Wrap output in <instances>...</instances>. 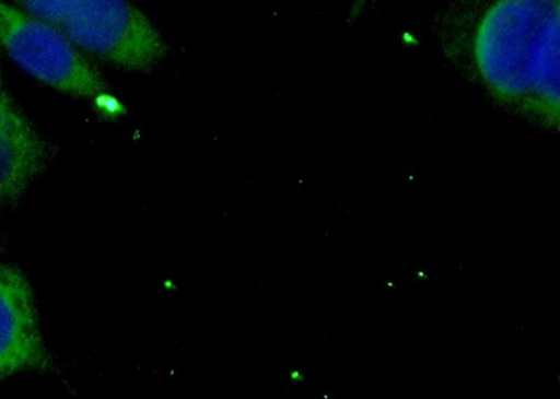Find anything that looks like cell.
Wrapping results in <instances>:
<instances>
[{
  "mask_svg": "<svg viewBox=\"0 0 560 399\" xmlns=\"http://www.w3.org/2000/svg\"><path fill=\"white\" fill-rule=\"evenodd\" d=\"M26 12L103 61L127 71H149L167 52L166 43L147 14L113 0H37L22 2Z\"/></svg>",
  "mask_w": 560,
  "mask_h": 399,
  "instance_id": "2",
  "label": "cell"
},
{
  "mask_svg": "<svg viewBox=\"0 0 560 399\" xmlns=\"http://www.w3.org/2000/svg\"><path fill=\"white\" fill-rule=\"evenodd\" d=\"M0 45L13 61L59 92L102 103L112 99L96 69L57 27L0 2Z\"/></svg>",
  "mask_w": 560,
  "mask_h": 399,
  "instance_id": "3",
  "label": "cell"
},
{
  "mask_svg": "<svg viewBox=\"0 0 560 399\" xmlns=\"http://www.w3.org/2000/svg\"><path fill=\"white\" fill-rule=\"evenodd\" d=\"M49 364L32 284L19 268L0 263V380Z\"/></svg>",
  "mask_w": 560,
  "mask_h": 399,
  "instance_id": "4",
  "label": "cell"
},
{
  "mask_svg": "<svg viewBox=\"0 0 560 399\" xmlns=\"http://www.w3.org/2000/svg\"><path fill=\"white\" fill-rule=\"evenodd\" d=\"M51 156V146L24 116L0 71V207L18 202Z\"/></svg>",
  "mask_w": 560,
  "mask_h": 399,
  "instance_id": "5",
  "label": "cell"
},
{
  "mask_svg": "<svg viewBox=\"0 0 560 399\" xmlns=\"http://www.w3.org/2000/svg\"><path fill=\"white\" fill-rule=\"evenodd\" d=\"M494 9L479 36L485 77L510 96L558 92V12L506 3Z\"/></svg>",
  "mask_w": 560,
  "mask_h": 399,
  "instance_id": "1",
  "label": "cell"
}]
</instances>
